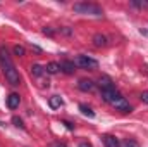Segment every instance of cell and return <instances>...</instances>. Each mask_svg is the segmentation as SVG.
<instances>
[{
	"mask_svg": "<svg viewBox=\"0 0 148 147\" xmlns=\"http://www.w3.org/2000/svg\"><path fill=\"white\" fill-rule=\"evenodd\" d=\"M31 74L40 81L41 87H48L50 81H48V78H47V71H45L43 66H40V64H33V66H31Z\"/></svg>",
	"mask_w": 148,
	"mask_h": 147,
	"instance_id": "4",
	"label": "cell"
},
{
	"mask_svg": "<svg viewBox=\"0 0 148 147\" xmlns=\"http://www.w3.org/2000/svg\"><path fill=\"white\" fill-rule=\"evenodd\" d=\"M102 142H103V146L105 147H121V142H119V139L115 137V135H102Z\"/></svg>",
	"mask_w": 148,
	"mask_h": 147,
	"instance_id": "6",
	"label": "cell"
},
{
	"mask_svg": "<svg viewBox=\"0 0 148 147\" xmlns=\"http://www.w3.org/2000/svg\"><path fill=\"white\" fill-rule=\"evenodd\" d=\"M79 111H81L84 116H88V118H95V112L91 111V107H88L86 104H79Z\"/></svg>",
	"mask_w": 148,
	"mask_h": 147,
	"instance_id": "14",
	"label": "cell"
},
{
	"mask_svg": "<svg viewBox=\"0 0 148 147\" xmlns=\"http://www.w3.org/2000/svg\"><path fill=\"white\" fill-rule=\"evenodd\" d=\"M48 147H67L64 142H52V144H48Z\"/></svg>",
	"mask_w": 148,
	"mask_h": 147,
	"instance_id": "19",
	"label": "cell"
},
{
	"mask_svg": "<svg viewBox=\"0 0 148 147\" xmlns=\"http://www.w3.org/2000/svg\"><path fill=\"white\" fill-rule=\"evenodd\" d=\"M43 33H45V35H50V37L53 35V31H52L50 28H45V30H43Z\"/></svg>",
	"mask_w": 148,
	"mask_h": 147,
	"instance_id": "20",
	"label": "cell"
},
{
	"mask_svg": "<svg viewBox=\"0 0 148 147\" xmlns=\"http://www.w3.org/2000/svg\"><path fill=\"white\" fill-rule=\"evenodd\" d=\"M19 102H21V97H19L17 94H10V95L7 97V106H9V109L19 107Z\"/></svg>",
	"mask_w": 148,
	"mask_h": 147,
	"instance_id": "8",
	"label": "cell"
},
{
	"mask_svg": "<svg viewBox=\"0 0 148 147\" xmlns=\"http://www.w3.org/2000/svg\"><path fill=\"white\" fill-rule=\"evenodd\" d=\"M0 66H2L3 74H5V80H7L12 87L21 85V74L17 71L16 64L12 62L10 55L7 54V49H5V47H0Z\"/></svg>",
	"mask_w": 148,
	"mask_h": 147,
	"instance_id": "1",
	"label": "cell"
},
{
	"mask_svg": "<svg viewBox=\"0 0 148 147\" xmlns=\"http://www.w3.org/2000/svg\"><path fill=\"white\" fill-rule=\"evenodd\" d=\"M59 64H60V71H64V73H67V74H73L76 71V64L71 62V61H62Z\"/></svg>",
	"mask_w": 148,
	"mask_h": 147,
	"instance_id": "9",
	"label": "cell"
},
{
	"mask_svg": "<svg viewBox=\"0 0 148 147\" xmlns=\"http://www.w3.org/2000/svg\"><path fill=\"white\" fill-rule=\"evenodd\" d=\"M12 123H14L17 128H24V125H23V119H21V118H17V116H14V118H12Z\"/></svg>",
	"mask_w": 148,
	"mask_h": 147,
	"instance_id": "17",
	"label": "cell"
},
{
	"mask_svg": "<svg viewBox=\"0 0 148 147\" xmlns=\"http://www.w3.org/2000/svg\"><path fill=\"white\" fill-rule=\"evenodd\" d=\"M93 45H97V47H105V45H107V37L97 33V35L93 37Z\"/></svg>",
	"mask_w": 148,
	"mask_h": 147,
	"instance_id": "13",
	"label": "cell"
},
{
	"mask_svg": "<svg viewBox=\"0 0 148 147\" xmlns=\"http://www.w3.org/2000/svg\"><path fill=\"white\" fill-rule=\"evenodd\" d=\"M74 64L79 66V68H83V69H97L98 68V62L95 59L88 57V55H77L74 59Z\"/></svg>",
	"mask_w": 148,
	"mask_h": 147,
	"instance_id": "3",
	"label": "cell"
},
{
	"mask_svg": "<svg viewBox=\"0 0 148 147\" xmlns=\"http://www.w3.org/2000/svg\"><path fill=\"white\" fill-rule=\"evenodd\" d=\"M64 125H66V126H67L69 130H74V126H73V125H71V123H67V121H64Z\"/></svg>",
	"mask_w": 148,
	"mask_h": 147,
	"instance_id": "22",
	"label": "cell"
},
{
	"mask_svg": "<svg viewBox=\"0 0 148 147\" xmlns=\"http://www.w3.org/2000/svg\"><path fill=\"white\" fill-rule=\"evenodd\" d=\"M79 147H93V146H91L90 142H81V144H79Z\"/></svg>",
	"mask_w": 148,
	"mask_h": 147,
	"instance_id": "21",
	"label": "cell"
},
{
	"mask_svg": "<svg viewBox=\"0 0 148 147\" xmlns=\"http://www.w3.org/2000/svg\"><path fill=\"white\" fill-rule=\"evenodd\" d=\"M121 147H140V144L134 140V139H124L121 142Z\"/></svg>",
	"mask_w": 148,
	"mask_h": 147,
	"instance_id": "15",
	"label": "cell"
},
{
	"mask_svg": "<svg viewBox=\"0 0 148 147\" xmlns=\"http://www.w3.org/2000/svg\"><path fill=\"white\" fill-rule=\"evenodd\" d=\"M73 10L76 14H83V16H95V17L103 16V9L91 2H77L73 5Z\"/></svg>",
	"mask_w": 148,
	"mask_h": 147,
	"instance_id": "2",
	"label": "cell"
},
{
	"mask_svg": "<svg viewBox=\"0 0 148 147\" xmlns=\"http://www.w3.org/2000/svg\"><path fill=\"white\" fill-rule=\"evenodd\" d=\"M14 54H16V55H19V57H23V55L26 54V50H24V47L16 45V47H14Z\"/></svg>",
	"mask_w": 148,
	"mask_h": 147,
	"instance_id": "16",
	"label": "cell"
},
{
	"mask_svg": "<svg viewBox=\"0 0 148 147\" xmlns=\"http://www.w3.org/2000/svg\"><path fill=\"white\" fill-rule=\"evenodd\" d=\"M98 85H100L102 90H105V88H115L114 83H112V80L110 78H107V76H102V78L98 80Z\"/></svg>",
	"mask_w": 148,
	"mask_h": 147,
	"instance_id": "12",
	"label": "cell"
},
{
	"mask_svg": "<svg viewBox=\"0 0 148 147\" xmlns=\"http://www.w3.org/2000/svg\"><path fill=\"white\" fill-rule=\"evenodd\" d=\"M140 97H141V101H143L145 104H148V90H145V92H141V95H140Z\"/></svg>",
	"mask_w": 148,
	"mask_h": 147,
	"instance_id": "18",
	"label": "cell"
},
{
	"mask_svg": "<svg viewBox=\"0 0 148 147\" xmlns=\"http://www.w3.org/2000/svg\"><path fill=\"white\" fill-rule=\"evenodd\" d=\"M45 71H47V74H57L59 71H60V64L55 62V61H50V62H47Z\"/></svg>",
	"mask_w": 148,
	"mask_h": 147,
	"instance_id": "10",
	"label": "cell"
},
{
	"mask_svg": "<svg viewBox=\"0 0 148 147\" xmlns=\"http://www.w3.org/2000/svg\"><path fill=\"white\" fill-rule=\"evenodd\" d=\"M102 97H103V101H107L109 104H114L117 99H121L122 95L115 90V88H105V90H102Z\"/></svg>",
	"mask_w": 148,
	"mask_h": 147,
	"instance_id": "5",
	"label": "cell"
},
{
	"mask_svg": "<svg viewBox=\"0 0 148 147\" xmlns=\"http://www.w3.org/2000/svg\"><path fill=\"white\" fill-rule=\"evenodd\" d=\"M62 104H64V101H62L59 95H52V97L48 99V106H50L52 109H59Z\"/></svg>",
	"mask_w": 148,
	"mask_h": 147,
	"instance_id": "11",
	"label": "cell"
},
{
	"mask_svg": "<svg viewBox=\"0 0 148 147\" xmlns=\"http://www.w3.org/2000/svg\"><path fill=\"white\" fill-rule=\"evenodd\" d=\"M77 88H79L81 92H91V90L95 88V83H93L91 80L83 78V80H79V81H77Z\"/></svg>",
	"mask_w": 148,
	"mask_h": 147,
	"instance_id": "7",
	"label": "cell"
}]
</instances>
